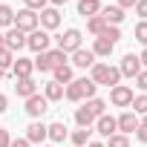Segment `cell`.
<instances>
[{"instance_id": "obj_36", "label": "cell", "mask_w": 147, "mask_h": 147, "mask_svg": "<svg viewBox=\"0 0 147 147\" xmlns=\"http://www.w3.org/2000/svg\"><path fill=\"white\" fill-rule=\"evenodd\" d=\"M136 87H138L141 92H147V69H141L138 75H136Z\"/></svg>"}, {"instance_id": "obj_46", "label": "cell", "mask_w": 147, "mask_h": 147, "mask_svg": "<svg viewBox=\"0 0 147 147\" xmlns=\"http://www.w3.org/2000/svg\"><path fill=\"white\" fill-rule=\"evenodd\" d=\"M3 49H6V38H3V35H0V52H3Z\"/></svg>"}, {"instance_id": "obj_3", "label": "cell", "mask_w": 147, "mask_h": 147, "mask_svg": "<svg viewBox=\"0 0 147 147\" xmlns=\"http://www.w3.org/2000/svg\"><path fill=\"white\" fill-rule=\"evenodd\" d=\"M15 26L20 29V32H35V29H40V23H38V12H32V9H20V12H15Z\"/></svg>"}, {"instance_id": "obj_21", "label": "cell", "mask_w": 147, "mask_h": 147, "mask_svg": "<svg viewBox=\"0 0 147 147\" xmlns=\"http://www.w3.org/2000/svg\"><path fill=\"white\" fill-rule=\"evenodd\" d=\"M92 133H95L92 127H78L69 138H72V144H75V147H87V144L92 141Z\"/></svg>"}, {"instance_id": "obj_11", "label": "cell", "mask_w": 147, "mask_h": 147, "mask_svg": "<svg viewBox=\"0 0 147 147\" xmlns=\"http://www.w3.org/2000/svg\"><path fill=\"white\" fill-rule=\"evenodd\" d=\"M29 144H43L46 141V124L43 121H32L29 127H26V136H23Z\"/></svg>"}, {"instance_id": "obj_23", "label": "cell", "mask_w": 147, "mask_h": 147, "mask_svg": "<svg viewBox=\"0 0 147 147\" xmlns=\"http://www.w3.org/2000/svg\"><path fill=\"white\" fill-rule=\"evenodd\" d=\"M43 55H46V63H49V69H55V66H63V63H66V58H69V55H66V52H61V49H46Z\"/></svg>"}, {"instance_id": "obj_27", "label": "cell", "mask_w": 147, "mask_h": 147, "mask_svg": "<svg viewBox=\"0 0 147 147\" xmlns=\"http://www.w3.org/2000/svg\"><path fill=\"white\" fill-rule=\"evenodd\" d=\"M84 107L92 113V118H98V115H104V113H107V101H101V98H90Z\"/></svg>"}, {"instance_id": "obj_7", "label": "cell", "mask_w": 147, "mask_h": 147, "mask_svg": "<svg viewBox=\"0 0 147 147\" xmlns=\"http://www.w3.org/2000/svg\"><path fill=\"white\" fill-rule=\"evenodd\" d=\"M118 72H121V78H136L138 72H141V61H138V55L127 52V55L121 58V63H118Z\"/></svg>"}, {"instance_id": "obj_20", "label": "cell", "mask_w": 147, "mask_h": 147, "mask_svg": "<svg viewBox=\"0 0 147 147\" xmlns=\"http://www.w3.org/2000/svg\"><path fill=\"white\" fill-rule=\"evenodd\" d=\"M52 81H58V84H72V81H75V75H72V66L69 63H63V66H55L52 69Z\"/></svg>"}, {"instance_id": "obj_13", "label": "cell", "mask_w": 147, "mask_h": 147, "mask_svg": "<svg viewBox=\"0 0 147 147\" xmlns=\"http://www.w3.org/2000/svg\"><path fill=\"white\" fill-rule=\"evenodd\" d=\"M92 63H95V55H92V49H75L72 52V66H78V69H92Z\"/></svg>"}, {"instance_id": "obj_17", "label": "cell", "mask_w": 147, "mask_h": 147, "mask_svg": "<svg viewBox=\"0 0 147 147\" xmlns=\"http://www.w3.org/2000/svg\"><path fill=\"white\" fill-rule=\"evenodd\" d=\"M15 92L26 101V98H32L35 92H38V84L32 81V78H18V84H15Z\"/></svg>"}, {"instance_id": "obj_18", "label": "cell", "mask_w": 147, "mask_h": 147, "mask_svg": "<svg viewBox=\"0 0 147 147\" xmlns=\"http://www.w3.org/2000/svg\"><path fill=\"white\" fill-rule=\"evenodd\" d=\"M101 18H104L110 26H118V23L124 20V9H118V6H101Z\"/></svg>"}, {"instance_id": "obj_19", "label": "cell", "mask_w": 147, "mask_h": 147, "mask_svg": "<svg viewBox=\"0 0 147 147\" xmlns=\"http://www.w3.org/2000/svg\"><path fill=\"white\" fill-rule=\"evenodd\" d=\"M113 49H115V43L107 40V38H95V43H92V55L95 58H110Z\"/></svg>"}, {"instance_id": "obj_1", "label": "cell", "mask_w": 147, "mask_h": 147, "mask_svg": "<svg viewBox=\"0 0 147 147\" xmlns=\"http://www.w3.org/2000/svg\"><path fill=\"white\" fill-rule=\"evenodd\" d=\"M90 72H92L90 81H92L95 87H110V90H113V87L121 84V72H118V66H110V63H98V61H95Z\"/></svg>"}, {"instance_id": "obj_33", "label": "cell", "mask_w": 147, "mask_h": 147, "mask_svg": "<svg viewBox=\"0 0 147 147\" xmlns=\"http://www.w3.org/2000/svg\"><path fill=\"white\" fill-rule=\"evenodd\" d=\"M98 38H107V40L118 43V40H121V32H118V26H110V23H107V29H104V32H101Z\"/></svg>"}, {"instance_id": "obj_28", "label": "cell", "mask_w": 147, "mask_h": 147, "mask_svg": "<svg viewBox=\"0 0 147 147\" xmlns=\"http://www.w3.org/2000/svg\"><path fill=\"white\" fill-rule=\"evenodd\" d=\"M75 84L81 87V92H84V98H87V101H90V98H95V90H98V87H95L90 78H75Z\"/></svg>"}, {"instance_id": "obj_8", "label": "cell", "mask_w": 147, "mask_h": 147, "mask_svg": "<svg viewBox=\"0 0 147 147\" xmlns=\"http://www.w3.org/2000/svg\"><path fill=\"white\" fill-rule=\"evenodd\" d=\"M46 110H49V101H46L40 92H35L32 98H26V115H32V118H40Z\"/></svg>"}, {"instance_id": "obj_30", "label": "cell", "mask_w": 147, "mask_h": 147, "mask_svg": "<svg viewBox=\"0 0 147 147\" xmlns=\"http://www.w3.org/2000/svg\"><path fill=\"white\" fill-rule=\"evenodd\" d=\"M0 26H15V9L0 3Z\"/></svg>"}, {"instance_id": "obj_37", "label": "cell", "mask_w": 147, "mask_h": 147, "mask_svg": "<svg viewBox=\"0 0 147 147\" xmlns=\"http://www.w3.org/2000/svg\"><path fill=\"white\" fill-rule=\"evenodd\" d=\"M133 9H136V15H138L141 20H147V0H138V3H136Z\"/></svg>"}, {"instance_id": "obj_25", "label": "cell", "mask_w": 147, "mask_h": 147, "mask_svg": "<svg viewBox=\"0 0 147 147\" xmlns=\"http://www.w3.org/2000/svg\"><path fill=\"white\" fill-rule=\"evenodd\" d=\"M63 98H69L72 104H78V101H84V92H81V87L72 81V84H66L63 87Z\"/></svg>"}, {"instance_id": "obj_2", "label": "cell", "mask_w": 147, "mask_h": 147, "mask_svg": "<svg viewBox=\"0 0 147 147\" xmlns=\"http://www.w3.org/2000/svg\"><path fill=\"white\" fill-rule=\"evenodd\" d=\"M81 40H84V35H81V29H66L63 35H58L55 38V49H61V52H66V55H72L75 49H81Z\"/></svg>"}, {"instance_id": "obj_9", "label": "cell", "mask_w": 147, "mask_h": 147, "mask_svg": "<svg viewBox=\"0 0 147 147\" xmlns=\"http://www.w3.org/2000/svg\"><path fill=\"white\" fill-rule=\"evenodd\" d=\"M3 38H6V49H9V52H20V49L26 46V32H20L18 26H12Z\"/></svg>"}, {"instance_id": "obj_48", "label": "cell", "mask_w": 147, "mask_h": 147, "mask_svg": "<svg viewBox=\"0 0 147 147\" xmlns=\"http://www.w3.org/2000/svg\"><path fill=\"white\" fill-rule=\"evenodd\" d=\"M40 147H55V144H40Z\"/></svg>"}, {"instance_id": "obj_5", "label": "cell", "mask_w": 147, "mask_h": 147, "mask_svg": "<svg viewBox=\"0 0 147 147\" xmlns=\"http://www.w3.org/2000/svg\"><path fill=\"white\" fill-rule=\"evenodd\" d=\"M38 23H40V29H46V32L58 29V26H61V9L46 6L43 12H38Z\"/></svg>"}, {"instance_id": "obj_47", "label": "cell", "mask_w": 147, "mask_h": 147, "mask_svg": "<svg viewBox=\"0 0 147 147\" xmlns=\"http://www.w3.org/2000/svg\"><path fill=\"white\" fill-rule=\"evenodd\" d=\"M138 124H144V127H147V115H144V118H138Z\"/></svg>"}, {"instance_id": "obj_26", "label": "cell", "mask_w": 147, "mask_h": 147, "mask_svg": "<svg viewBox=\"0 0 147 147\" xmlns=\"http://www.w3.org/2000/svg\"><path fill=\"white\" fill-rule=\"evenodd\" d=\"M87 29H90V35H95V38H98V35L107 29V20H104L101 15H95V18H90V20H87Z\"/></svg>"}, {"instance_id": "obj_38", "label": "cell", "mask_w": 147, "mask_h": 147, "mask_svg": "<svg viewBox=\"0 0 147 147\" xmlns=\"http://www.w3.org/2000/svg\"><path fill=\"white\" fill-rule=\"evenodd\" d=\"M12 144V136H9V130H3L0 127V147H9Z\"/></svg>"}, {"instance_id": "obj_44", "label": "cell", "mask_w": 147, "mask_h": 147, "mask_svg": "<svg viewBox=\"0 0 147 147\" xmlns=\"http://www.w3.org/2000/svg\"><path fill=\"white\" fill-rule=\"evenodd\" d=\"M49 3H52V6H55V9H61V6H63V3H66V0H49Z\"/></svg>"}, {"instance_id": "obj_22", "label": "cell", "mask_w": 147, "mask_h": 147, "mask_svg": "<svg viewBox=\"0 0 147 147\" xmlns=\"http://www.w3.org/2000/svg\"><path fill=\"white\" fill-rule=\"evenodd\" d=\"M43 98L52 104V101H61L63 98V84H58V81H49L46 87H43Z\"/></svg>"}, {"instance_id": "obj_4", "label": "cell", "mask_w": 147, "mask_h": 147, "mask_svg": "<svg viewBox=\"0 0 147 147\" xmlns=\"http://www.w3.org/2000/svg\"><path fill=\"white\" fill-rule=\"evenodd\" d=\"M49 43H52V38H49V32L46 29H35V32H29L26 35V46L32 49V52H46L49 49Z\"/></svg>"}, {"instance_id": "obj_49", "label": "cell", "mask_w": 147, "mask_h": 147, "mask_svg": "<svg viewBox=\"0 0 147 147\" xmlns=\"http://www.w3.org/2000/svg\"><path fill=\"white\" fill-rule=\"evenodd\" d=\"M0 78H3V75H0Z\"/></svg>"}, {"instance_id": "obj_40", "label": "cell", "mask_w": 147, "mask_h": 147, "mask_svg": "<svg viewBox=\"0 0 147 147\" xmlns=\"http://www.w3.org/2000/svg\"><path fill=\"white\" fill-rule=\"evenodd\" d=\"M136 3H138V0H118V3H115V6H118V9H133Z\"/></svg>"}, {"instance_id": "obj_39", "label": "cell", "mask_w": 147, "mask_h": 147, "mask_svg": "<svg viewBox=\"0 0 147 147\" xmlns=\"http://www.w3.org/2000/svg\"><path fill=\"white\" fill-rule=\"evenodd\" d=\"M136 138H138L141 144H147V127H144V124H138V130H136Z\"/></svg>"}, {"instance_id": "obj_6", "label": "cell", "mask_w": 147, "mask_h": 147, "mask_svg": "<svg viewBox=\"0 0 147 147\" xmlns=\"http://www.w3.org/2000/svg\"><path fill=\"white\" fill-rule=\"evenodd\" d=\"M110 104L113 107H130L133 104V87H127V84L113 87L110 90Z\"/></svg>"}, {"instance_id": "obj_32", "label": "cell", "mask_w": 147, "mask_h": 147, "mask_svg": "<svg viewBox=\"0 0 147 147\" xmlns=\"http://www.w3.org/2000/svg\"><path fill=\"white\" fill-rule=\"evenodd\" d=\"M133 35H136V40H138L141 46H147V20H138V23H136V32H133Z\"/></svg>"}, {"instance_id": "obj_24", "label": "cell", "mask_w": 147, "mask_h": 147, "mask_svg": "<svg viewBox=\"0 0 147 147\" xmlns=\"http://www.w3.org/2000/svg\"><path fill=\"white\" fill-rule=\"evenodd\" d=\"M75 124H78V127H92L95 118H92V113H90L87 107H78V110H75Z\"/></svg>"}, {"instance_id": "obj_45", "label": "cell", "mask_w": 147, "mask_h": 147, "mask_svg": "<svg viewBox=\"0 0 147 147\" xmlns=\"http://www.w3.org/2000/svg\"><path fill=\"white\" fill-rule=\"evenodd\" d=\"M87 147H107V144H104V141H90Z\"/></svg>"}, {"instance_id": "obj_31", "label": "cell", "mask_w": 147, "mask_h": 147, "mask_svg": "<svg viewBox=\"0 0 147 147\" xmlns=\"http://www.w3.org/2000/svg\"><path fill=\"white\" fill-rule=\"evenodd\" d=\"M104 144H107V147H130V136H124V133H113Z\"/></svg>"}, {"instance_id": "obj_42", "label": "cell", "mask_w": 147, "mask_h": 147, "mask_svg": "<svg viewBox=\"0 0 147 147\" xmlns=\"http://www.w3.org/2000/svg\"><path fill=\"white\" fill-rule=\"evenodd\" d=\"M6 110H9V98H6V95H3V92H0V115H3V113H6Z\"/></svg>"}, {"instance_id": "obj_10", "label": "cell", "mask_w": 147, "mask_h": 147, "mask_svg": "<svg viewBox=\"0 0 147 147\" xmlns=\"http://www.w3.org/2000/svg\"><path fill=\"white\" fill-rule=\"evenodd\" d=\"M115 127H118V133L130 136V133H136V130H138V115L127 110V113H121V115L115 118Z\"/></svg>"}, {"instance_id": "obj_16", "label": "cell", "mask_w": 147, "mask_h": 147, "mask_svg": "<svg viewBox=\"0 0 147 147\" xmlns=\"http://www.w3.org/2000/svg\"><path fill=\"white\" fill-rule=\"evenodd\" d=\"M78 15L87 18V20L101 15V0H78Z\"/></svg>"}, {"instance_id": "obj_15", "label": "cell", "mask_w": 147, "mask_h": 147, "mask_svg": "<svg viewBox=\"0 0 147 147\" xmlns=\"http://www.w3.org/2000/svg\"><path fill=\"white\" fill-rule=\"evenodd\" d=\"M46 138H49L52 144H61V141H66V138H69V133H66V124H63V121L46 124Z\"/></svg>"}, {"instance_id": "obj_34", "label": "cell", "mask_w": 147, "mask_h": 147, "mask_svg": "<svg viewBox=\"0 0 147 147\" xmlns=\"http://www.w3.org/2000/svg\"><path fill=\"white\" fill-rule=\"evenodd\" d=\"M12 63H15V52L3 49V52H0V72H6V69H9Z\"/></svg>"}, {"instance_id": "obj_35", "label": "cell", "mask_w": 147, "mask_h": 147, "mask_svg": "<svg viewBox=\"0 0 147 147\" xmlns=\"http://www.w3.org/2000/svg\"><path fill=\"white\" fill-rule=\"evenodd\" d=\"M26 3V9H32V12H43L46 6H49V0H23Z\"/></svg>"}, {"instance_id": "obj_29", "label": "cell", "mask_w": 147, "mask_h": 147, "mask_svg": "<svg viewBox=\"0 0 147 147\" xmlns=\"http://www.w3.org/2000/svg\"><path fill=\"white\" fill-rule=\"evenodd\" d=\"M133 113L136 115H147V92H141V95H133Z\"/></svg>"}, {"instance_id": "obj_43", "label": "cell", "mask_w": 147, "mask_h": 147, "mask_svg": "<svg viewBox=\"0 0 147 147\" xmlns=\"http://www.w3.org/2000/svg\"><path fill=\"white\" fill-rule=\"evenodd\" d=\"M138 61H141V69H147V46H144V52L138 55Z\"/></svg>"}, {"instance_id": "obj_14", "label": "cell", "mask_w": 147, "mask_h": 147, "mask_svg": "<svg viewBox=\"0 0 147 147\" xmlns=\"http://www.w3.org/2000/svg\"><path fill=\"white\" fill-rule=\"evenodd\" d=\"M95 133H98V136H104V138H110L113 133H118L115 118H113V115H107V113H104V115H98V118H95Z\"/></svg>"}, {"instance_id": "obj_41", "label": "cell", "mask_w": 147, "mask_h": 147, "mask_svg": "<svg viewBox=\"0 0 147 147\" xmlns=\"http://www.w3.org/2000/svg\"><path fill=\"white\" fill-rule=\"evenodd\" d=\"M9 147H32V144H29L26 138H12V144H9Z\"/></svg>"}, {"instance_id": "obj_12", "label": "cell", "mask_w": 147, "mask_h": 147, "mask_svg": "<svg viewBox=\"0 0 147 147\" xmlns=\"http://www.w3.org/2000/svg\"><path fill=\"white\" fill-rule=\"evenodd\" d=\"M32 72H35V61H32V58H18V61L12 63L15 81H18V78H32Z\"/></svg>"}]
</instances>
